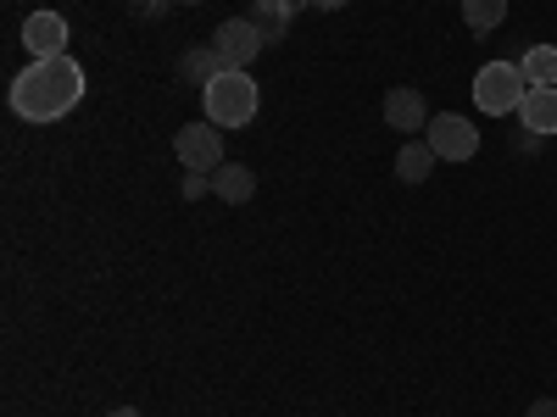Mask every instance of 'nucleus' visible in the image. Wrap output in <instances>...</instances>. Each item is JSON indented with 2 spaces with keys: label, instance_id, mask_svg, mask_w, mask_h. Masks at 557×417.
Wrapping results in <instances>:
<instances>
[{
  "label": "nucleus",
  "instance_id": "1",
  "mask_svg": "<svg viewBox=\"0 0 557 417\" xmlns=\"http://www.w3.org/2000/svg\"><path fill=\"white\" fill-rule=\"evenodd\" d=\"M84 101V67L73 56H45L28 62L12 78V112L23 123H62Z\"/></svg>",
  "mask_w": 557,
  "mask_h": 417
},
{
  "label": "nucleus",
  "instance_id": "2",
  "mask_svg": "<svg viewBox=\"0 0 557 417\" xmlns=\"http://www.w3.org/2000/svg\"><path fill=\"white\" fill-rule=\"evenodd\" d=\"M257 106H262L257 78H246V73H235V67H223V73L201 89V112H207V123H218V128H246V123H257Z\"/></svg>",
  "mask_w": 557,
  "mask_h": 417
},
{
  "label": "nucleus",
  "instance_id": "3",
  "mask_svg": "<svg viewBox=\"0 0 557 417\" xmlns=\"http://www.w3.org/2000/svg\"><path fill=\"white\" fill-rule=\"evenodd\" d=\"M524 96H530V78L519 62H485L474 78V106L485 117H519Z\"/></svg>",
  "mask_w": 557,
  "mask_h": 417
},
{
  "label": "nucleus",
  "instance_id": "4",
  "mask_svg": "<svg viewBox=\"0 0 557 417\" xmlns=\"http://www.w3.org/2000/svg\"><path fill=\"white\" fill-rule=\"evenodd\" d=\"M424 139H430V151H435L441 162H474V156H480V123H469L462 112L430 117Z\"/></svg>",
  "mask_w": 557,
  "mask_h": 417
},
{
  "label": "nucleus",
  "instance_id": "5",
  "mask_svg": "<svg viewBox=\"0 0 557 417\" xmlns=\"http://www.w3.org/2000/svg\"><path fill=\"white\" fill-rule=\"evenodd\" d=\"M173 156L190 167V173L223 167V162H228V156H223V128H218V123H184V128L173 134Z\"/></svg>",
  "mask_w": 557,
  "mask_h": 417
},
{
  "label": "nucleus",
  "instance_id": "6",
  "mask_svg": "<svg viewBox=\"0 0 557 417\" xmlns=\"http://www.w3.org/2000/svg\"><path fill=\"white\" fill-rule=\"evenodd\" d=\"M262 45H268V34L257 28V17H228V23L212 34V51L223 56V67H235V73H246V67L257 62Z\"/></svg>",
  "mask_w": 557,
  "mask_h": 417
},
{
  "label": "nucleus",
  "instance_id": "7",
  "mask_svg": "<svg viewBox=\"0 0 557 417\" xmlns=\"http://www.w3.org/2000/svg\"><path fill=\"white\" fill-rule=\"evenodd\" d=\"M23 45L28 56L45 62V56H67V17L62 12H28L23 23Z\"/></svg>",
  "mask_w": 557,
  "mask_h": 417
},
{
  "label": "nucleus",
  "instance_id": "8",
  "mask_svg": "<svg viewBox=\"0 0 557 417\" xmlns=\"http://www.w3.org/2000/svg\"><path fill=\"white\" fill-rule=\"evenodd\" d=\"M385 123H391L396 134L430 128V106H424V96H418V89H391V96H385Z\"/></svg>",
  "mask_w": 557,
  "mask_h": 417
},
{
  "label": "nucleus",
  "instance_id": "9",
  "mask_svg": "<svg viewBox=\"0 0 557 417\" xmlns=\"http://www.w3.org/2000/svg\"><path fill=\"white\" fill-rule=\"evenodd\" d=\"M212 195H218L223 206H246V201L257 195V173H251V167H240V162L212 167Z\"/></svg>",
  "mask_w": 557,
  "mask_h": 417
},
{
  "label": "nucleus",
  "instance_id": "10",
  "mask_svg": "<svg viewBox=\"0 0 557 417\" xmlns=\"http://www.w3.org/2000/svg\"><path fill=\"white\" fill-rule=\"evenodd\" d=\"M519 123H524V128H535L541 139H546V134H557V89H530L524 106H519Z\"/></svg>",
  "mask_w": 557,
  "mask_h": 417
},
{
  "label": "nucleus",
  "instance_id": "11",
  "mask_svg": "<svg viewBox=\"0 0 557 417\" xmlns=\"http://www.w3.org/2000/svg\"><path fill=\"white\" fill-rule=\"evenodd\" d=\"M435 151H430V139H407V146H401V156H396V178L401 184H424L430 173H435Z\"/></svg>",
  "mask_w": 557,
  "mask_h": 417
},
{
  "label": "nucleus",
  "instance_id": "12",
  "mask_svg": "<svg viewBox=\"0 0 557 417\" xmlns=\"http://www.w3.org/2000/svg\"><path fill=\"white\" fill-rule=\"evenodd\" d=\"M519 67H524L530 89H557V45H530Z\"/></svg>",
  "mask_w": 557,
  "mask_h": 417
},
{
  "label": "nucleus",
  "instance_id": "13",
  "mask_svg": "<svg viewBox=\"0 0 557 417\" xmlns=\"http://www.w3.org/2000/svg\"><path fill=\"white\" fill-rule=\"evenodd\" d=\"M462 23L474 34H496L507 23V0H462Z\"/></svg>",
  "mask_w": 557,
  "mask_h": 417
},
{
  "label": "nucleus",
  "instance_id": "14",
  "mask_svg": "<svg viewBox=\"0 0 557 417\" xmlns=\"http://www.w3.org/2000/svg\"><path fill=\"white\" fill-rule=\"evenodd\" d=\"M178 73L190 78V84H201V89H207V84L223 73V56H218V51H190V56L178 62Z\"/></svg>",
  "mask_w": 557,
  "mask_h": 417
},
{
  "label": "nucleus",
  "instance_id": "15",
  "mask_svg": "<svg viewBox=\"0 0 557 417\" xmlns=\"http://www.w3.org/2000/svg\"><path fill=\"white\" fill-rule=\"evenodd\" d=\"M212 190V173H184V201H201Z\"/></svg>",
  "mask_w": 557,
  "mask_h": 417
},
{
  "label": "nucleus",
  "instance_id": "16",
  "mask_svg": "<svg viewBox=\"0 0 557 417\" xmlns=\"http://www.w3.org/2000/svg\"><path fill=\"white\" fill-rule=\"evenodd\" d=\"M513 151L535 156V151H541V134H535V128H513Z\"/></svg>",
  "mask_w": 557,
  "mask_h": 417
},
{
  "label": "nucleus",
  "instance_id": "17",
  "mask_svg": "<svg viewBox=\"0 0 557 417\" xmlns=\"http://www.w3.org/2000/svg\"><path fill=\"white\" fill-rule=\"evenodd\" d=\"M524 417H557V401H552V395H546V401H530Z\"/></svg>",
  "mask_w": 557,
  "mask_h": 417
},
{
  "label": "nucleus",
  "instance_id": "18",
  "mask_svg": "<svg viewBox=\"0 0 557 417\" xmlns=\"http://www.w3.org/2000/svg\"><path fill=\"white\" fill-rule=\"evenodd\" d=\"M307 7H318V12H341V7H351V0H307Z\"/></svg>",
  "mask_w": 557,
  "mask_h": 417
},
{
  "label": "nucleus",
  "instance_id": "19",
  "mask_svg": "<svg viewBox=\"0 0 557 417\" xmlns=\"http://www.w3.org/2000/svg\"><path fill=\"white\" fill-rule=\"evenodd\" d=\"M107 417H139V412H134V406H117V412H107Z\"/></svg>",
  "mask_w": 557,
  "mask_h": 417
},
{
  "label": "nucleus",
  "instance_id": "20",
  "mask_svg": "<svg viewBox=\"0 0 557 417\" xmlns=\"http://www.w3.org/2000/svg\"><path fill=\"white\" fill-rule=\"evenodd\" d=\"M184 7H196V0H184Z\"/></svg>",
  "mask_w": 557,
  "mask_h": 417
}]
</instances>
